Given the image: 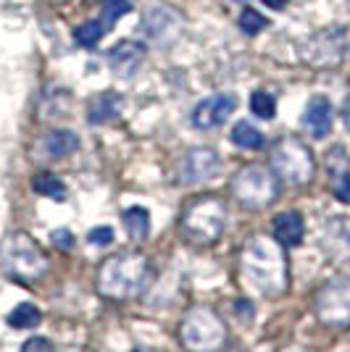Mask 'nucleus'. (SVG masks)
<instances>
[{
  "mask_svg": "<svg viewBox=\"0 0 350 352\" xmlns=\"http://www.w3.org/2000/svg\"><path fill=\"white\" fill-rule=\"evenodd\" d=\"M182 342L190 352H219L227 342V326L216 310L208 305H195L182 321Z\"/></svg>",
  "mask_w": 350,
  "mask_h": 352,
  "instance_id": "nucleus-5",
  "label": "nucleus"
},
{
  "mask_svg": "<svg viewBox=\"0 0 350 352\" xmlns=\"http://www.w3.org/2000/svg\"><path fill=\"white\" fill-rule=\"evenodd\" d=\"M121 105H124V98L119 92H103V95H98L88 108L90 124H105V121L116 118L121 113Z\"/></svg>",
  "mask_w": 350,
  "mask_h": 352,
  "instance_id": "nucleus-17",
  "label": "nucleus"
},
{
  "mask_svg": "<svg viewBox=\"0 0 350 352\" xmlns=\"http://www.w3.org/2000/svg\"><path fill=\"white\" fill-rule=\"evenodd\" d=\"M232 142L237 147H245V150H258L263 145V134L248 121H237L232 129Z\"/></svg>",
  "mask_w": 350,
  "mask_h": 352,
  "instance_id": "nucleus-21",
  "label": "nucleus"
},
{
  "mask_svg": "<svg viewBox=\"0 0 350 352\" xmlns=\"http://www.w3.org/2000/svg\"><path fill=\"white\" fill-rule=\"evenodd\" d=\"M43 147L50 158H63V155H72L74 150L79 147V137L69 132V129H59V132H50L45 137Z\"/></svg>",
  "mask_w": 350,
  "mask_h": 352,
  "instance_id": "nucleus-19",
  "label": "nucleus"
},
{
  "mask_svg": "<svg viewBox=\"0 0 350 352\" xmlns=\"http://www.w3.org/2000/svg\"><path fill=\"white\" fill-rule=\"evenodd\" d=\"M232 197L250 210L269 208L279 197V179L271 168L245 166L232 179Z\"/></svg>",
  "mask_w": 350,
  "mask_h": 352,
  "instance_id": "nucleus-6",
  "label": "nucleus"
},
{
  "mask_svg": "<svg viewBox=\"0 0 350 352\" xmlns=\"http://www.w3.org/2000/svg\"><path fill=\"white\" fill-rule=\"evenodd\" d=\"M269 8H274V11H282L285 6H287V0H263Z\"/></svg>",
  "mask_w": 350,
  "mask_h": 352,
  "instance_id": "nucleus-31",
  "label": "nucleus"
},
{
  "mask_svg": "<svg viewBox=\"0 0 350 352\" xmlns=\"http://www.w3.org/2000/svg\"><path fill=\"white\" fill-rule=\"evenodd\" d=\"M250 111H253L258 118H274V113H277V103H274V98H271L269 92L258 89V92L250 95Z\"/></svg>",
  "mask_w": 350,
  "mask_h": 352,
  "instance_id": "nucleus-26",
  "label": "nucleus"
},
{
  "mask_svg": "<svg viewBox=\"0 0 350 352\" xmlns=\"http://www.w3.org/2000/svg\"><path fill=\"white\" fill-rule=\"evenodd\" d=\"M90 245H98V248H105V245H111L114 242V229L111 226H98V229H92L88 234Z\"/></svg>",
  "mask_w": 350,
  "mask_h": 352,
  "instance_id": "nucleus-28",
  "label": "nucleus"
},
{
  "mask_svg": "<svg viewBox=\"0 0 350 352\" xmlns=\"http://www.w3.org/2000/svg\"><path fill=\"white\" fill-rule=\"evenodd\" d=\"M50 239H53V245L61 250H72L74 248V236L69 229H56L53 234H50Z\"/></svg>",
  "mask_w": 350,
  "mask_h": 352,
  "instance_id": "nucleus-29",
  "label": "nucleus"
},
{
  "mask_svg": "<svg viewBox=\"0 0 350 352\" xmlns=\"http://www.w3.org/2000/svg\"><path fill=\"white\" fill-rule=\"evenodd\" d=\"M130 11H132L130 0H103V21H105L103 27H105V32L111 30L124 14H130Z\"/></svg>",
  "mask_w": 350,
  "mask_h": 352,
  "instance_id": "nucleus-25",
  "label": "nucleus"
},
{
  "mask_svg": "<svg viewBox=\"0 0 350 352\" xmlns=\"http://www.w3.org/2000/svg\"><path fill=\"white\" fill-rule=\"evenodd\" d=\"M32 187H34V192H40V195L50 197V200H66V187H63V182H61L59 176L37 174L32 179Z\"/></svg>",
  "mask_w": 350,
  "mask_h": 352,
  "instance_id": "nucleus-22",
  "label": "nucleus"
},
{
  "mask_svg": "<svg viewBox=\"0 0 350 352\" xmlns=\"http://www.w3.org/2000/svg\"><path fill=\"white\" fill-rule=\"evenodd\" d=\"M342 121H345V126L350 129V98L345 100V105H342Z\"/></svg>",
  "mask_w": 350,
  "mask_h": 352,
  "instance_id": "nucleus-32",
  "label": "nucleus"
},
{
  "mask_svg": "<svg viewBox=\"0 0 350 352\" xmlns=\"http://www.w3.org/2000/svg\"><path fill=\"white\" fill-rule=\"evenodd\" d=\"M303 234H306V223L300 219V213L287 210V213H279L274 219V239L282 242V245L298 248L303 242Z\"/></svg>",
  "mask_w": 350,
  "mask_h": 352,
  "instance_id": "nucleus-16",
  "label": "nucleus"
},
{
  "mask_svg": "<svg viewBox=\"0 0 350 352\" xmlns=\"http://www.w3.org/2000/svg\"><path fill=\"white\" fill-rule=\"evenodd\" d=\"M227 226V203L219 197H198L185 208L182 232L198 245L216 242Z\"/></svg>",
  "mask_w": 350,
  "mask_h": 352,
  "instance_id": "nucleus-4",
  "label": "nucleus"
},
{
  "mask_svg": "<svg viewBox=\"0 0 350 352\" xmlns=\"http://www.w3.org/2000/svg\"><path fill=\"white\" fill-rule=\"evenodd\" d=\"M40 310L34 308L32 302H21V305H16L11 313H8V323L14 326V329H32V326H37L40 323Z\"/></svg>",
  "mask_w": 350,
  "mask_h": 352,
  "instance_id": "nucleus-23",
  "label": "nucleus"
},
{
  "mask_svg": "<svg viewBox=\"0 0 350 352\" xmlns=\"http://www.w3.org/2000/svg\"><path fill=\"white\" fill-rule=\"evenodd\" d=\"M121 221H124V226H127L130 236L132 239H137V242H143V239L147 236V232H150V213H147L145 208H140V206L127 208L124 216H121Z\"/></svg>",
  "mask_w": 350,
  "mask_h": 352,
  "instance_id": "nucleus-20",
  "label": "nucleus"
},
{
  "mask_svg": "<svg viewBox=\"0 0 350 352\" xmlns=\"http://www.w3.org/2000/svg\"><path fill=\"white\" fill-rule=\"evenodd\" d=\"M0 265L3 271L16 281H40L48 274V258L45 252L27 234H8L0 245Z\"/></svg>",
  "mask_w": 350,
  "mask_h": 352,
  "instance_id": "nucleus-3",
  "label": "nucleus"
},
{
  "mask_svg": "<svg viewBox=\"0 0 350 352\" xmlns=\"http://www.w3.org/2000/svg\"><path fill=\"white\" fill-rule=\"evenodd\" d=\"M21 352H53V347H50V342L43 337H32L24 342V347H21Z\"/></svg>",
  "mask_w": 350,
  "mask_h": 352,
  "instance_id": "nucleus-30",
  "label": "nucleus"
},
{
  "mask_svg": "<svg viewBox=\"0 0 350 352\" xmlns=\"http://www.w3.org/2000/svg\"><path fill=\"white\" fill-rule=\"evenodd\" d=\"M234 108H237V98L234 95H229V92L214 95V98L203 100L192 111V124L198 129H216V126H221L227 118L232 116Z\"/></svg>",
  "mask_w": 350,
  "mask_h": 352,
  "instance_id": "nucleus-12",
  "label": "nucleus"
},
{
  "mask_svg": "<svg viewBox=\"0 0 350 352\" xmlns=\"http://www.w3.org/2000/svg\"><path fill=\"white\" fill-rule=\"evenodd\" d=\"M313 310L319 316L321 323L332 326V329H345L350 326V279L348 276H337L329 279L313 300Z\"/></svg>",
  "mask_w": 350,
  "mask_h": 352,
  "instance_id": "nucleus-8",
  "label": "nucleus"
},
{
  "mask_svg": "<svg viewBox=\"0 0 350 352\" xmlns=\"http://www.w3.org/2000/svg\"><path fill=\"white\" fill-rule=\"evenodd\" d=\"M103 32H105V27L101 21H85L82 27L74 30V40H76L79 47H92L103 37Z\"/></svg>",
  "mask_w": 350,
  "mask_h": 352,
  "instance_id": "nucleus-24",
  "label": "nucleus"
},
{
  "mask_svg": "<svg viewBox=\"0 0 350 352\" xmlns=\"http://www.w3.org/2000/svg\"><path fill=\"white\" fill-rule=\"evenodd\" d=\"M143 60H145V45L134 43V40H124V43H119L116 47L108 53L111 72L116 74V76H121V79H127V76L140 72Z\"/></svg>",
  "mask_w": 350,
  "mask_h": 352,
  "instance_id": "nucleus-13",
  "label": "nucleus"
},
{
  "mask_svg": "<svg viewBox=\"0 0 350 352\" xmlns=\"http://www.w3.org/2000/svg\"><path fill=\"white\" fill-rule=\"evenodd\" d=\"M134 352H145V350H134Z\"/></svg>",
  "mask_w": 350,
  "mask_h": 352,
  "instance_id": "nucleus-34",
  "label": "nucleus"
},
{
  "mask_svg": "<svg viewBox=\"0 0 350 352\" xmlns=\"http://www.w3.org/2000/svg\"><path fill=\"white\" fill-rule=\"evenodd\" d=\"M243 274L263 294L277 297L287 289V258L282 242L271 236H253L243 250Z\"/></svg>",
  "mask_w": 350,
  "mask_h": 352,
  "instance_id": "nucleus-1",
  "label": "nucleus"
},
{
  "mask_svg": "<svg viewBox=\"0 0 350 352\" xmlns=\"http://www.w3.org/2000/svg\"><path fill=\"white\" fill-rule=\"evenodd\" d=\"M140 32L150 43L161 45V47H172L185 32V19L176 8L158 6V8H150L145 14L143 24H140Z\"/></svg>",
  "mask_w": 350,
  "mask_h": 352,
  "instance_id": "nucleus-9",
  "label": "nucleus"
},
{
  "mask_svg": "<svg viewBox=\"0 0 350 352\" xmlns=\"http://www.w3.org/2000/svg\"><path fill=\"white\" fill-rule=\"evenodd\" d=\"M48 3H53V6H61V3H66V0H48Z\"/></svg>",
  "mask_w": 350,
  "mask_h": 352,
  "instance_id": "nucleus-33",
  "label": "nucleus"
},
{
  "mask_svg": "<svg viewBox=\"0 0 350 352\" xmlns=\"http://www.w3.org/2000/svg\"><path fill=\"white\" fill-rule=\"evenodd\" d=\"M150 276V263L143 252H116L98 271V289L111 300L137 297L145 289Z\"/></svg>",
  "mask_w": 350,
  "mask_h": 352,
  "instance_id": "nucleus-2",
  "label": "nucleus"
},
{
  "mask_svg": "<svg viewBox=\"0 0 350 352\" xmlns=\"http://www.w3.org/2000/svg\"><path fill=\"white\" fill-rule=\"evenodd\" d=\"M327 171L332 179V187L340 200L350 203V158L345 153V147H332L327 153Z\"/></svg>",
  "mask_w": 350,
  "mask_h": 352,
  "instance_id": "nucleus-15",
  "label": "nucleus"
},
{
  "mask_svg": "<svg viewBox=\"0 0 350 352\" xmlns=\"http://www.w3.org/2000/svg\"><path fill=\"white\" fill-rule=\"evenodd\" d=\"M324 248L332 255H350V221L335 219L327 223L324 232Z\"/></svg>",
  "mask_w": 350,
  "mask_h": 352,
  "instance_id": "nucleus-18",
  "label": "nucleus"
},
{
  "mask_svg": "<svg viewBox=\"0 0 350 352\" xmlns=\"http://www.w3.org/2000/svg\"><path fill=\"white\" fill-rule=\"evenodd\" d=\"M271 171L282 182L303 187L313 179L316 163H313L311 150L298 137H285V140H279L277 145L271 147Z\"/></svg>",
  "mask_w": 350,
  "mask_h": 352,
  "instance_id": "nucleus-7",
  "label": "nucleus"
},
{
  "mask_svg": "<svg viewBox=\"0 0 350 352\" xmlns=\"http://www.w3.org/2000/svg\"><path fill=\"white\" fill-rule=\"evenodd\" d=\"M266 19H263L258 11H253V8H245L243 14H240V30L248 32V34H258L261 30H266Z\"/></svg>",
  "mask_w": 350,
  "mask_h": 352,
  "instance_id": "nucleus-27",
  "label": "nucleus"
},
{
  "mask_svg": "<svg viewBox=\"0 0 350 352\" xmlns=\"http://www.w3.org/2000/svg\"><path fill=\"white\" fill-rule=\"evenodd\" d=\"M303 126L313 140H324L327 134L332 132V105L327 98H311L306 105V113H303Z\"/></svg>",
  "mask_w": 350,
  "mask_h": 352,
  "instance_id": "nucleus-14",
  "label": "nucleus"
},
{
  "mask_svg": "<svg viewBox=\"0 0 350 352\" xmlns=\"http://www.w3.org/2000/svg\"><path fill=\"white\" fill-rule=\"evenodd\" d=\"M179 182L182 184H200L219 174V155L211 147H192L185 153V158L179 161Z\"/></svg>",
  "mask_w": 350,
  "mask_h": 352,
  "instance_id": "nucleus-10",
  "label": "nucleus"
},
{
  "mask_svg": "<svg viewBox=\"0 0 350 352\" xmlns=\"http://www.w3.org/2000/svg\"><path fill=\"white\" fill-rule=\"evenodd\" d=\"M342 50H345V32L332 27L311 37L306 58L311 60V66H337L342 60Z\"/></svg>",
  "mask_w": 350,
  "mask_h": 352,
  "instance_id": "nucleus-11",
  "label": "nucleus"
}]
</instances>
